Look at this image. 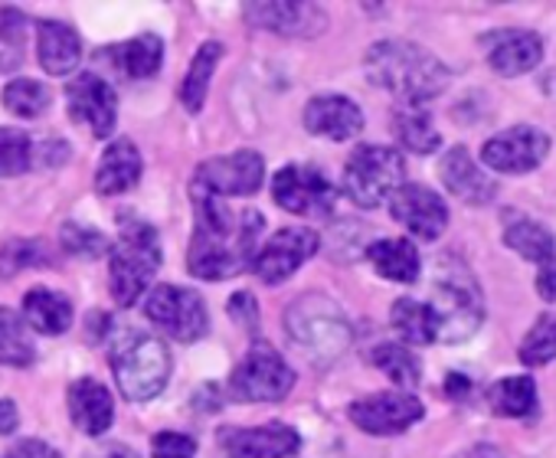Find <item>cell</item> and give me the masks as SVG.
Here are the masks:
<instances>
[{"label":"cell","instance_id":"obj_22","mask_svg":"<svg viewBox=\"0 0 556 458\" xmlns=\"http://www.w3.org/2000/svg\"><path fill=\"white\" fill-rule=\"evenodd\" d=\"M70 416L76 422V429H83L86 435H102L109 432L112 419H115V403L105 383L83 377L70 386Z\"/></svg>","mask_w":556,"mask_h":458},{"label":"cell","instance_id":"obj_35","mask_svg":"<svg viewBox=\"0 0 556 458\" xmlns=\"http://www.w3.org/2000/svg\"><path fill=\"white\" fill-rule=\"evenodd\" d=\"M27 56V17L14 8H0V73H14Z\"/></svg>","mask_w":556,"mask_h":458},{"label":"cell","instance_id":"obj_44","mask_svg":"<svg viewBox=\"0 0 556 458\" xmlns=\"http://www.w3.org/2000/svg\"><path fill=\"white\" fill-rule=\"evenodd\" d=\"M229 315H232V321H245V328L249 331H255V321H258V315H255V302H252V295L249 292H239V295H232L229 298Z\"/></svg>","mask_w":556,"mask_h":458},{"label":"cell","instance_id":"obj_3","mask_svg":"<svg viewBox=\"0 0 556 458\" xmlns=\"http://www.w3.org/2000/svg\"><path fill=\"white\" fill-rule=\"evenodd\" d=\"M161 269V240L157 229L144 219H122L118 240L109 246V285L112 298L122 308H131Z\"/></svg>","mask_w":556,"mask_h":458},{"label":"cell","instance_id":"obj_23","mask_svg":"<svg viewBox=\"0 0 556 458\" xmlns=\"http://www.w3.org/2000/svg\"><path fill=\"white\" fill-rule=\"evenodd\" d=\"M37 47H40V66L50 76H70L83 63V40L63 21H40L37 24Z\"/></svg>","mask_w":556,"mask_h":458},{"label":"cell","instance_id":"obj_39","mask_svg":"<svg viewBox=\"0 0 556 458\" xmlns=\"http://www.w3.org/2000/svg\"><path fill=\"white\" fill-rule=\"evenodd\" d=\"M50 263V253L34 240H11L4 250H0V276L4 279H14L17 272L24 269H37V266H47Z\"/></svg>","mask_w":556,"mask_h":458},{"label":"cell","instance_id":"obj_29","mask_svg":"<svg viewBox=\"0 0 556 458\" xmlns=\"http://www.w3.org/2000/svg\"><path fill=\"white\" fill-rule=\"evenodd\" d=\"M219 56H223V43H216V40H206L197 50V56H193V63H190V69L184 76V86H180V105L190 115H197L203 109L206 92H210V79H213V69H216Z\"/></svg>","mask_w":556,"mask_h":458},{"label":"cell","instance_id":"obj_17","mask_svg":"<svg viewBox=\"0 0 556 458\" xmlns=\"http://www.w3.org/2000/svg\"><path fill=\"white\" fill-rule=\"evenodd\" d=\"M219 442L229 458H292L302 448V435L282 422L255 429H223Z\"/></svg>","mask_w":556,"mask_h":458},{"label":"cell","instance_id":"obj_10","mask_svg":"<svg viewBox=\"0 0 556 458\" xmlns=\"http://www.w3.org/2000/svg\"><path fill=\"white\" fill-rule=\"evenodd\" d=\"M271 200L295 213V216H308V219H325L334 213V200H338V190L334 183L318 170V167H308V164H292V167H282L271 180Z\"/></svg>","mask_w":556,"mask_h":458},{"label":"cell","instance_id":"obj_27","mask_svg":"<svg viewBox=\"0 0 556 458\" xmlns=\"http://www.w3.org/2000/svg\"><path fill=\"white\" fill-rule=\"evenodd\" d=\"M109 60L128 76V79H151L164 63V43L154 34L135 37L128 43H118L109 50Z\"/></svg>","mask_w":556,"mask_h":458},{"label":"cell","instance_id":"obj_24","mask_svg":"<svg viewBox=\"0 0 556 458\" xmlns=\"http://www.w3.org/2000/svg\"><path fill=\"white\" fill-rule=\"evenodd\" d=\"M141 180V154L128 138H118L109 144V151L99 161L96 170V190L105 196H118L125 190H131Z\"/></svg>","mask_w":556,"mask_h":458},{"label":"cell","instance_id":"obj_18","mask_svg":"<svg viewBox=\"0 0 556 458\" xmlns=\"http://www.w3.org/2000/svg\"><path fill=\"white\" fill-rule=\"evenodd\" d=\"M245 17L252 27L271 30L278 37H318L328 27L325 8L302 4V0H295V4H278V0H271V4H249Z\"/></svg>","mask_w":556,"mask_h":458},{"label":"cell","instance_id":"obj_42","mask_svg":"<svg viewBox=\"0 0 556 458\" xmlns=\"http://www.w3.org/2000/svg\"><path fill=\"white\" fill-rule=\"evenodd\" d=\"M536 295L543 302H556V243L549 250V256L540 263V272H536Z\"/></svg>","mask_w":556,"mask_h":458},{"label":"cell","instance_id":"obj_30","mask_svg":"<svg viewBox=\"0 0 556 458\" xmlns=\"http://www.w3.org/2000/svg\"><path fill=\"white\" fill-rule=\"evenodd\" d=\"M393 131L400 144L413 154H432L442 144L439 131L432 128V115L422 105H400L393 118Z\"/></svg>","mask_w":556,"mask_h":458},{"label":"cell","instance_id":"obj_45","mask_svg":"<svg viewBox=\"0 0 556 458\" xmlns=\"http://www.w3.org/2000/svg\"><path fill=\"white\" fill-rule=\"evenodd\" d=\"M17 425H21L17 403L14 399H0V435H11Z\"/></svg>","mask_w":556,"mask_h":458},{"label":"cell","instance_id":"obj_11","mask_svg":"<svg viewBox=\"0 0 556 458\" xmlns=\"http://www.w3.org/2000/svg\"><path fill=\"white\" fill-rule=\"evenodd\" d=\"M265 180V161L255 151H232L213 161H203L193 177V190L210 196H252Z\"/></svg>","mask_w":556,"mask_h":458},{"label":"cell","instance_id":"obj_20","mask_svg":"<svg viewBox=\"0 0 556 458\" xmlns=\"http://www.w3.org/2000/svg\"><path fill=\"white\" fill-rule=\"evenodd\" d=\"M305 128L331 141H348L364 131V112L348 96H315L305 105Z\"/></svg>","mask_w":556,"mask_h":458},{"label":"cell","instance_id":"obj_2","mask_svg":"<svg viewBox=\"0 0 556 458\" xmlns=\"http://www.w3.org/2000/svg\"><path fill=\"white\" fill-rule=\"evenodd\" d=\"M367 79L387 92H393L403 105H422L445 92L448 69L429 50L406 43V40H383L374 43L367 60Z\"/></svg>","mask_w":556,"mask_h":458},{"label":"cell","instance_id":"obj_12","mask_svg":"<svg viewBox=\"0 0 556 458\" xmlns=\"http://www.w3.org/2000/svg\"><path fill=\"white\" fill-rule=\"evenodd\" d=\"M321 240L315 229H278V233L258 250L255 256V276L265 285H282L286 279H292L315 253H318Z\"/></svg>","mask_w":556,"mask_h":458},{"label":"cell","instance_id":"obj_43","mask_svg":"<svg viewBox=\"0 0 556 458\" xmlns=\"http://www.w3.org/2000/svg\"><path fill=\"white\" fill-rule=\"evenodd\" d=\"M4 458H63V455L43 438H27V442H17Z\"/></svg>","mask_w":556,"mask_h":458},{"label":"cell","instance_id":"obj_37","mask_svg":"<svg viewBox=\"0 0 556 458\" xmlns=\"http://www.w3.org/2000/svg\"><path fill=\"white\" fill-rule=\"evenodd\" d=\"M34 164V141L21 128H0V177H17Z\"/></svg>","mask_w":556,"mask_h":458},{"label":"cell","instance_id":"obj_38","mask_svg":"<svg viewBox=\"0 0 556 458\" xmlns=\"http://www.w3.org/2000/svg\"><path fill=\"white\" fill-rule=\"evenodd\" d=\"M556 360V315H543L520 344V364L540 367Z\"/></svg>","mask_w":556,"mask_h":458},{"label":"cell","instance_id":"obj_32","mask_svg":"<svg viewBox=\"0 0 556 458\" xmlns=\"http://www.w3.org/2000/svg\"><path fill=\"white\" fill-rule=\"evenodd\" d=\"M488 403L497 416L523 419L536 412V383L530 377H504L488 390Z\"/></svg>","mask_w":556,"mask_h":458},{"label":"cell","instance_id":"obj_40","mask_svg":"<svg viewBox=\"0 0 556 458\" xmlns=\"http://www.w3.org/2000/svg\"><path fill=\"white\" fill-rule=\"evenodd\" d=\"M60 243L70 256H83V259H99L102 253H109V240L92 226H79V222H66Z\"/></svg>","mask_w":556,"mask_h":458},{"label":"cell","instance_id":"obj_13","mask_svg":"<svg viewBox=\"0 0 556 458\" xmlns=\"http://www.w3.org/2000/svg\"><path fill=\"white\" fill-rule=\"evenodd\" d=\"M422 403L413 393L403 390H390V393H374L364 396L357 403H351L348 416L357 429L370 432V435H400L409 425H416L422 419Z\"/></svg>","mask_w":556,"mask_h":458},{"label":"cell","instance_id":"obj_36","mask_svg":"<svg viewBox=\"0 0 556 458\" xmlns=\"http://www.w3.org/2000/svg\"><path fill=\"white\" fill-rule=\"evenodd\" d=\"M0 99H4L8 112H14L17 118H40L50 109V102H53L50 89L43 82H37V79H14V82H8L4 96H0Z\"/></svg>","mask_w":556,"mask_h":458},{"label":"cell","instance_id":"obj_33","mask_svg":"<svg viewBox=\"0 0 556 458\" xmlns=\"http://www.w3.org/2000/svg\"><path fill=\"white\" fill-rule=\"evenodd\" d=\"M37 360V347L24 318L0 305V364L8 367H30Z\"/></svg>","mask_w":556,"mask_h":458},{"label":"cell","instance_id":"obj_7","mask_svg":"<svg viewBox=\"0 0 556 458\" xmlns=\"http://www.w3.org/2000/svg\"><path fill=\"white\" fill-rule=\"evenodd\" d=\"M403 183H406V164L396 148L361 144L344 167V193L364 209L380 206Z\"/></svg>","mask_w":556,"mask_h":458},{"label":"cell","instance_id":"obj_19","mask_svg":"<svg viewBox=\"0 0 556 458\" xmlns=\"http://www.w3.org/2000/svg\"><path fill=\"white\" fill-rule=\"evenodd\" d=\"M484 47L491 69L501 76H523L543 60V40L533 30H497L484 40Z\"/></svg>","mask_w":556,"mask_h":458},{"label":"cell","instance_id":"obj_31","mask_svg":"<svg viewBox=\"0 0 556 458\" xmlns=\"http://www.w3.org/2000/svg\"><path fill=\"white\" fill-rule=\"evenodd\" d=\"M504 243H507V250H514L520 259L540 266V263L549 256V250H553L556 240L549 237V229H546V226H540V222H533V219H527V216H507Z\"/></svg>","mask_w":556,"mask_h":458},{"label":"cell","instance_id":"obj_6","mask_svg":"<svg viewBox=\"0 0 556 458\" xmlns=\"http://www.w3.org/2000/svg\"><path fill=\"white\" fill-rule=\"evenodd\" d=\"M286 328L292 341L321 364L338 360L351 344V325L328 295H302L295 305H289Z\"/></svg>","mask_w":556,"mask_h":458},{"label":"cell","instance_id":"obj_28","mask_svg":"<svg viewBox=\"0 0 556 458\" xmlns=\"http://www.w3.org/2000/svg\"><path fill=\"white\" fill-rule=\"evenodd\" d=\"M393 328L396 334L406 341V344H416V347H426L432 341H439V318L435 311L426 305V302H416V298H400L393 302Z\"/></svg>","mask_w":556,"mask_h":458},{"label":"cell","instance_id":"obj_21","mask_svg":"<svg viewBox=\"0 0 556 458\" xmlns=\"http://www.w3.org/2000/svg\"><path fill=\"white\" fill-rule=\"evenodd\" d=\"M439 177L448 187V193H455L458 200H465L471 206H481L497 193L494 180H488V174L471 161V154L465 148H452L439 161Z\"/></svg>","mask_w":556,"mask_h":458},{"label":"cell","instance_id":"obj_14","mask_svg":"<svg viewBox=\"0 0 556 458\" xmlns=\"http://www.w3.org/2000/svg\"><path fill=\"white\" fill-rule=\"evenodd\" d=\"M546 154H549V138L533 125H517L510 131H501L481 148V161L497 174H527L540 167Z\"/></svg>","mask_w":556,"mask_h":458},{"label":"cell","instance_id":"obj_8","mask_svg":"<svg viewBox=\"0 0 556 458\" xmlns=\"http://www.w3.org/2000/svg\"><path fill=\"white\" fill-rule=\"evenodd\" d=\"M292 386H295V370L265 341H252L239 367L229 373V396L242 403L286 399Z\"/></svg>","mask_w":556,"mask_h":458},{"label":"cell","instance_id":"obj_46","mask_svg":"<svg viewBox=\"0 0 556 458\" xmlns=\"http://www.w3.org/2000/svg\"><path fill=\"white\" fill-rule=\"evenodd\" d=\"M468 390H471V380H468V377L452 373V377L445 380V393H448L452 399H465V396H468Z\"/></svg>","mask_w":556,"mask_h":458},{"label":"cell","instance_id":"obj_15","mask_svg":"<svg viewBox=\"0 0 556 458\" xmlns=\"http://www.w3.org/2000/svg\"><path fill=\"white\" fill-rule=\"evenodd\" d=\"M390 213L393 219L409 229L413 237L432 243L445 233V226H448V206L445 200L422 187V183H403L393 196H390Z\"/></svg>","mask_w":556,"mask_h":458},{"label":"cell","instance_id":"obj_4","mask_svg":"<svg viewBox=\"0 0 556 458\" xmlns=\"http://www.w3.org/2000/svg\"><path fill=\"white\" fill-rule=\"evenodd\" d=\"M115 383L125 399L144 403L164 393L170 380V351L161 338L148 331H125L112 341Z\"/></svg>","mask_w":556,"mask_h":458},{"label":"cell","instance_id":"obj_34","mask_svg":"<svg viewBox=\"0 0 556 458\" xmlns=\"http://www.w3.org/2000/svg\"><path fill=\"white\" fill-rule=\"evenodd\" d=\"M370 364H374L380 373H387L403 393L416 390L419 380H422V367H419L416 354H413L409 347H403V344H380V347H374Z\"/></svg>","mask_w":556,"mask_h":458},{"label":"cell","instance_id":"obj_41","mask_svg":"<svg viewBox=\"0 0 556 458\" xmlns=\"http://www.w3.org/2000/svg\"><path fill=\"white\" fill-rule=\"evenodd\" d=\"M151 455L154 458H193L197 442L184 432H157L151 438Z\"/></svg>","mask_w":556,"mask_h":458},{"label":"cell","instance_id":"obj_16","mask_svg":"<svg viewBox=\"0 0 556 458\" xmlns=\"http://www.w3.org/2000/svg\"><path fill=\"white\" fill-rule=\"evenodd\" d=\"M66 105L73 122L86 125L96 138H109L118 125L115 89L96 73H83L66 86Z\"/></svg>","mask_w":556,"mask_h":458},{"label":"cell","instance_id":"obj_1","mask_svg":"<svg viewBox=\"0 0 556 458\" xmlns=\"http://www.w3.org/2000/svg\"><path fill=\"white\" fill-rule=\"evenodd\" d=\"M197 222L187 250V272L206 282H223L245 272L258 256L265 216L258 209L232 213L216 196L193 190Z\"/></svg>","mask_w":556,"mask_h":458},{"label":"cell","instance_id":"obj_5","mask_svg":"<svg viewBox=\"0 0 556 458\" xmlns=\"http://www.w3.org/2000/svg\"><path fill=\"white\" fill-rule=\"evenodd\" d=\"M439 318V338L448 344L468 341L484 321V298L465 263L445 256L432 279V305Z\"/></svg>","mask_w":556,"mask_h":458},{"label":"cell","instance_id":"obj_9","mask_svg":"<svg viewBox=\"0 0 556 458\" xmlns=\"http://www.w3.org/2000/svg\"><path fill=\"white\" fill-rule=\"evenodd\" d=\"M144 315L174 341L180 344H197L210 331V315L206 302L193 289L180 285H154V292L144 302Z\"/></svg>","mask_w":556,"mask_h":458},{"label":"cell","instance_id":"obj_26","mask_svg":"<svg viewBox=\"0 0 556 458\" xmlns=\"http://www.w3.org/2000/svg\"><path fill=\"white\" fill-rule=\"evenodd\" d=\"M367 259L383 279L400 285H413L422 272L419 253L409 240H380L367 250Z\"/></svg>","mask_w":556,"mask_h":458},{"label":"cell","instance_id":"obj_25","mask_svg":"<svg viewBox=\"0 0 556 458\" xmlns=\"http://www.w3.org/2000/svg\"><path fill=\"white\" fill-rule=\"evenodd\" d=\"M24 318L37 334H66L73 328V305L66 295L50 289H34L24 295Z\"/></svg>","mask_w":556,"mask_h":458}]
</instances>
